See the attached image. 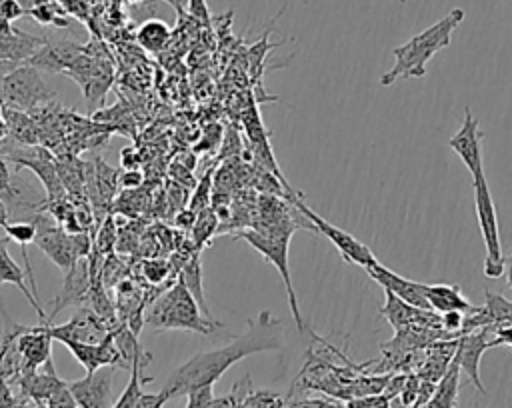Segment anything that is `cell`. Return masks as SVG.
<instances>
[{"label":"cell","instance_id":"obj_11","mask_svg":"<svg viewBox=\"0 0 512 408\" xmlns=\"http://www.w3.org/2000/svg\"><path fill=\"white\" fill-rule=\"evenodd\" d=\"M112 376L114 366H102L86 372L84 378L68 382L80 408H112Z\"/></svg>","mask_w":512,"mask_h":408},{"label":"cell","instance_id":"obj_20","mask_svg":"<svg viewBox=\"0 0 512 408\" xmlns=\"http://www.w3.org/2000/svg\"><path fill=\"white\" fill-rule=\"evenodd\" d=\"M424 296L430 310H434L436 314H444L450 310H460L468 314L474 310V304L468 302L458 284H424Z\"/></svg>","mask_w":512,"mask_h":408},{"label":"cell","instance_id":"obj_37","mask_svg":"<svg viewBox=\"0 0 512 408\" xmlns=\"http://www.w3.org/2000/svg\"><path fill=\"white\" fill-rule=\"evenodd\" d=\"M118 184L122 188H138L142 184V174L136 172V170H126L120 178H118Z\"/></svg>","mask_w":512,"mask_h":408},{"label":"cell","instance_id":"obj_9","mask_svg":"<svg viewBox=\"0 0 512 408\" xmlns=\"http://www.w3.org/2000/svg\"><path fill=\"white\" fill-rule=\"evenodd\" d=\"M46 42L48 38L44 36L26 34L14 28L10 22L0 20V74L28 62Z\"/></svg>","mask_w":512,"mask_h":408},{"label":"cell","instance_id":"obj_34","mask_svg":"<svg viewBox=\"0 0 512 408\" xmlns=\"http://www.w3.org/2000/svg\"><path fill=\"white\" fill-rule=\"evenodd\" d=\"M166 402H168V396H166L162 390L156 392V394H146V392H142V396H140L136 408H162Z\"/></svg>","mask_w":512,"mask_h":408},{"label":"cell","instance_id":"obj_23","mask_svg":"<svg viewBox=\"0 0 512 408\" xmlns=\"http://www.w3.org/2000/svg\"><path fill=\"white\" fill-rule=\"evenodd\" d=\"M146 364H148V362L142 360V362H136V364L132 366V370H130V380H128L124 392L120 394V398L114 402L112 408H136V404H138V400H140V396H142V384H146V382L152 380L150 376H142V370H144Z\"/></svg>","mask_w":512,"mask_h":408},{"label":"cell","instance_id":"obj_13","mask_svg":"<svg viewBox=\"0 0 512 408\" xmlns=\"http://www.w3.org/2000/svg\"><path fill=\"white\" fill-rule=\"evenodd\" d=\"M114 330H110L108 336L102 342L92 344V342L64 340L60 344H64L72 352V356L84 366L86 372H94L102 366H114V368L120 366V368H124L122 354H120V350L116 348V342H114Z\"/></svg>","mask_w":512,"mask_h":408},{"label":"cell","instance_id":"obj_18","mask_svg":"<svg viewBox=\"0 0 512 408\" xmlns=\"http://www.w3.org/2000/svg\"><path fill=\"white\" fill-rule=\"evenodd\" d=\"M90 266H88V256L80 258L68 272L64 278V286L58 294V298L54 300V308H52V316H56L62 308L70 306V304H78L84 298H88L90 292Z\"/></svg>","mask_w":512,"mask_h":408},{"label":"cell","instance_id":"obj_44","mask_svg":"<svg viewBox=\"0 0 512 408\" xmlns=\"http://www.w3.org/2000/svg\"><path fill=\"white\" fill-rule=\"evenodd\" d=\"M56 2H60V4H62V6H64V4H68V2H70V0H56Z\"/></svg>","mask_w":512,"mask_h":408},{"label":"cell","instance_id":"obj_43","mask_svg":"<svg viewBox=\"0 0 512 408\" xmlns=\"http://www.w3.org/2000/svg\"><path fill=\"white\" fill-rule=\"evenodd\" d=\"M164 2H168L178 14H182V10H184V6H186V0H164Z\"/></svg>","mask_w":512,"mask_h":408},{"label":"cell","instance_id":"obj_10","mask_svg":"<svg viewBox=\"0 0 512 408\" xmlns=\"http://www.w3.org/2000/svg\"><path fill=\"white\" fill-rule=\"evenodd\" d=\"M106 320L100 318L92 308H80L68 322L64 324H58V326H52V324H44L46 326V332L58 340V342H64V340H78V342H102L110 330L108 324H104Z\"/></svg>","mask_w":512,"mask_h":408},{"label":"cell","instance_id":"obj_33","mask_svg":"<svg viewBox=\"0 0 512 408\" xmlns=\"http://www.w3.org/2000/svg\"><path fill=\"white\" fill-rule=\"evenodd\" d=\"M166 272H168V266L162 260H150L144 264V276L152 282H160L166 276Z\"/></svg>","mask_w":512,"mask_h":408},{"label":"cell","instance_id":"obj_19","mask_svg":"<svg viewBox=\"0 0 512 408\" xmlns=\"http://www.w3.org/2000/svg\"><path fill=\"white\" fill-rule=\"evenodd\" d=\"M24 276H26V272L12 260V256H10L8 248H6V238H0V286H2V284H14V286L26 296V300L30 302V306L34 308V312L38 314L40 322H46V314H44V310H42L38 298L34 296L32 288H28ZM4 310H6V308H4V300H2V296H0V312H4Z\"/></svg>","mask_w":512,"mask_h":408},{"label":"cell","instance_id":"obj_29","mask_svg":"<svg viewBox=\"0 0 512 408\" xmlns=\"http://www.w3.org/2000/svg\"><path fill=\"white\" fill-rule=\"evenodd\" d=\"M184 396H186V408H210L214 402L212 384L190 388Z\"/></svg>","mask_w":512,"mask_h":408},{"label":"cell","instance_id":"obj_38","mask_svg":"<svg viewBox=\"0 0 512 408\" xmlns=\"http://www.w3.org/2000/svg\"><path fill=\"white\" fill-rule=\"evenodd\" d=\"M496 346L512 348V324L496 326Z\"/></svg>","mask_w":512,"mask_h":408},{"label":"cell","instance_id":"obj_24","mask_svg":"<svg viewBox=\"0 0 512 408\" xmlns=\"http://www.w3.org/2000/svg\"><path fill=\"white\" fill-rule=\"evenodd\" d=\"M4 118L8 120L10 136H14V140H18L20 144H28V146L36 144V126L24 112L4 108Z\"/></svg>","mask_w":512,"mask_h":408},{"label":"cell","instance_id":"obj_17","mask_svg":"<svg viewBox=\"0 0 512 408\" xmlns=\"http://www.w3.org/2000/svg\"><path fill=\"white\" fill-rule=\"evenodd\" d=\"M508 324H512V300L492 290H486L484 306L482 308L474 306V310L466 314L462 334L482 326H508Z\"/></svg>","mask_w":512,"mask_h":408},{"label":"cell","instance_id":"obj_16","mask_svg":"<svg viewBox=\"0 0 512 408\" xmlns=\"http://www.w3.org/2000/svg\"><path fill=\"white\" fill-rule=\"evenodd\" d=\"M368 276L378 282L384 290H390L394 292L398 298L406 300L408 304L416 306V308H422V310H430L428 306V300L424 296V282H416V280H408L400 274H396L394 270L386 268L384 264L380 262H374L366 268Z\"/></svg>","mask_w":512,"mask_h":408},{"label":"cell","instance_id":"obj_3","mask_svg":"<svg viewBox=\"0 0 512 408\" xmlns=\"http://www.w3.org/2000/svg\"><path fill=\"white\" fill-rule=\"evenodd\" d=\"M144 324L154 332L190 330L198 334H210L222 326L202 312L182 278H178L152 302L150 308H146Z\"/></svg>","mask_w":512,"mask_h":408},{"label":"cell","instance_id":"obj_36","mask_svg":"<svg viewBox=\"0 0 512 408\" xmlns=\"http://www.w3.org/2000/svg\"><path fill=\"white\" fill-rule=\"evenodd\" d=\"M16 394L10 390V382L6 380V376L0 370V408H10L16 402Z\"/></svg>","mask_w":512,"mask_h":408},{"label":"cell","instance_id":"obj_46","mask_svg":"<svg viewBox=\"0 0 512 408\" xmlns=\"http://www.w3.org/2000/svg\"><path fill=\"white\" fill-rule=\"evenodd\" d=\"M130 2H132V4H134V2H140V0H130Z\"/></svg>","mask_w":512,"mask_h":408},{"label":"cell","instance_id":"obj_1","mask_svg":"<svg viewBox=\"0 0 512 408\" xmlns=\"http://www.w3.org/2000/svg\"><path fill=\"white\" fill-rule=\"evenodd\" d=\"M282 344L280 320H276L270 312H260L258 318L248 324L246 332L236 336L226 346L200 352L178 366L162 386V392L168 396V400H172L184 396L190 388L206 384L214 386V382H218L222 374L242 358L258 352L280 350Z\"/></svg>","mask_w":512,"mask_h":408},{"label":"cell","instance_id":"obj_12","mask_svg":"<svg viewBox=\"0 0 512 408\" xmlns=\"http://www.w3.org/2000/svg\"><path fill=\"white\" fill-rule=\"evenodd\" d=\"M482 138L484 134L480 132V122L472 114L470 108L464 110V120L458 128V132L448 140V148L458 154L470 176L482 172Z\"/></svg>","mask_w":512,"mask_h":408},{"label":"cell","instance_id":"obj_41","mask_svg":"<svg viewBox=\"0 0 512 408\" xmlns=\"http://www.w3.org/2000/svg\"><path fill=\"white\" fill-rule=\"evenodd\" d=\"M10 222V210L6 206V202L0 198V228H4Z\"/></svg>","mask_w":512,"mask_h":408},{"label":"cell","instance_id":"obj_25","mask_svg":"<svg viewBox=\"0 0 512 408\" xmlns=\"http://www.w3.org/2000/svg\"><path fill=\"white\" fill-rule=\"evenodd\" d=\"M458 374H460V368H458L456 360H452L450 370H448V374H444L428 408H454L456 390H458Z\"/></svg>","mask_w":512,"mask_h":408},{"label":"cell","instance_id":"obj_39","mask_svg":"<svg viewBox=\"0 0 512 408\" xmlns=\"http://www.w3.org/2000/svg\"><path fill=\"white\" fill-rule=\"evenodd\" d=\"M196 216L198 212L186 208V210H180L178 216H176V226H186V228H192L194 222H196Z\"/></svg>","mask_w":512,"mask_h":408},{"label":"cell","instance_id":"obj_31","mask_svg":"<svg viewBox=\"0 0 512 408\" xmlns=\"http://www.w3.org/2000/svg\"><path fill=\"white\" fill-rule=\"evenodd\" d=\"M12 186H14V180H12L10 170H8V160H6V154L0 148V198L2 200L8 196Z\"/></svg>","mask_w":512,"mask_h":408},{"label":"cell","instance_id":"obj_27","mask_svg":"<svg viewBox=\"0 0 512 408\" xmlns=\"http://www.w3.org/2000/svg\"><path fill=\"white\" fill-rule=\"evenodd\" d=\"M216 226H218V216L216 212L204 208L198 212L196 216V222L192 226V236H194V244L196 248H200L206 240L212 238V234L216 232Z\"/></svg>","mask_w":512,"mask_h":408},{"label":"cell","instance_id":"obj_8","mask_svg":"<svg viewBox=\"0 0 512 408\" xmlns=\"http://www.w3.org/2000/svg\"><path fill=\"white\" fill-rule=\"evenodd\" d=\"M496 346V326H482L470 332L460 334L458 348L454 354V360L460 368V374H464L476 390L486 394V388L480 380V358L488 348Z\"/></svg>","mask_w":512,"mask_h":408},{"label":"cell","instance_id":"obj_15","mask_svg":"<svg viewBox=\"0 0 512 408\" xmlns=\"http://www.w3.org/2000/svg\"><path fill=\"white\" fill-rule=\"evenodd\" d=\"M8 160L18 164V168L32 170L40 178V182H42V186L46 190V202L66 198V188H64V184L60 180L56 160L48 152L36 150V154H22V156L8 154Z\"/></svg>","mask_w":512,"mask_h":408},{"label":"cell","instance_id":"obj_30","mask_svg":"<svg viewBox=\"0 0 512 408\" xmlns=\"http://www.w3.org/2000/svg\"><path fill=\"white\" fill-rule=\"evenodd\" d=\"M210 186H212V170H208V172L204 174V178L200 180V184H198V188H196V192H194V196H192V200H190V210L200 212V210L208 208Z\"/></svg>","mask_w":512,"mask_h":408},{"label":"cell","instance_id":"obj_21","mask_svg":"<svg viewBox=\"0 0 512 408\" xmlns=\"http://www.w3.org/2000/svg\"><path fill=\"white\" fill-rule=\"evenodd\" d=\"M136 40L138 44L146 50V52H162L164 46L170 40V28L166 22L158 20V18H150L146 20L138 32H136Z\"/></svg>","mask_w":512,"mask_h":408},{"label":"cell","instance_id":"obj_7","mask_svg":"<svg viewBox=\"0 0 512 408\" xmlns=\"http://www.w3.org/2000/svg\"><path fill=\"white\" fill-rule=\"evenodd\" d=\"M288 202L312 224L314 232L322 234L324 238H328V240L334 244V248L340 252V256H342L346 262L356 264V266H360V268H364V270H366L370 264L378 262V258L374 256V252H372L364 242H360V240H358L356 236H352L350 232H346V230H342V228L330 224V222L324 220L322 216H318L312 208L306 206V202L300 198V194L292 196Z\"/></svg>","mask_w":512,"mask_h":408},{"label":"cell","instance_id":"obj_35","mask_svg":"<svg viewBox=\"0 0 512 408\" xmlns=\"http://www.w3.org/2000/svg\"><path fill=\"white\" fill-rule=\"evenodd\" d=\"M286 408H340V406L322 398H304V400L290 402Z\"/></svg>","mask_w":512,"mask_h":408},{"label":"cell","instance_id":"obj_28","mask_svg":"<svg viewBox=\"0 0 512 408\" xmlns=\"http://www.w3.org/2000/svg\"><path fill=\"white\" fill-rule=\"evenodd\" d=\"M36 408H80L72 390H70V384L64 382L46 402H42L40 406Z\"/></svg>","mask_w":512,"mask_h":408},{"label":"cell","instance_id":"obj_14","mask_svg":"<svg viewBox=\"0 0 512 408\" xmlns=\"http://www.w3.org/2000/svg\"><path fill=\"white\" fill-rule=\"evenodd\" d=\"M46 322L38 324V326H24V330L18 334L16 338V346H18V354L22 360V372L30 374L40 370L50 358V346H52V336L46 332Z\"/></svg>","mask_w":512,"mask_h":408},{"label":"cell","instance_id":"obj_2","mask_svg":"<svg viewBox=\"0 0 512 408\" xmlns=\"http://www.w3.org/2000/svg\"><path fill=\"white\" fill-rule=\"evenodd\" d=\"M464 18H466V12L462 8H452L446 16H442L438 22H434L426 30L414 34L408 42L394 46L392 48L394 64L380 76V84L392 86L398 80L426 76L428 60L440 50L450 46L452 34L462 24Z\"/></svg>","mask_w":512,"mask_h":408},{"label":"cell","instance_id":"obj_4","mask_svg":"<svg viewBox=\"0 0 512 408\" xmlns=\"http://www.w3.org/2000/svg\"><path fill=\"white\" fill-rule=\"evenodd\" d=\"M28 220L36 224V246L44 252L60 270L68 272L80 258H86L90 252V238L84 232L64 230L52 216L44 210L32 214Z\"/></svg>","mask_w":512,"mask_h":408},{"label":"cell","instance_id":"obj_22","mask_svg":"<svg viewBox=\"0 0 512 408\" xmlns=\"http://www.w3.org/2000/svg\"><path fill=\"white\" fill-rule=\"evenodd\" d=\"M26 14H30L38 24H44V26L50 24V26L66 28L70 24L66 16V8L54 0H40L30 8H26Z\"/></svg>","mask_w":512,"mask_h":408},{"label":"cell","instance_id":"obj_45","mask_svg":"<svg viewBox=\"0 0 512 408\" xmlns=\"http://www.w3.org/2000/svg\"><path fill=\"white\" fill-rule=\"evenodd\" d=\"M2 114H4V104L0 102V116H2Z\"/></svg>","mask_w":512,"mask_h":408},{"label":"cell","instance_id":"obj_6","mask_svg":"<svg viewBox=\"0 0 512 408\" xmlns=\"http://www.w3.org/2000/svg\"><path fill=\"white\" fill-rule=\"evenodd\" d=\"M54 98L56 92L44 82L40 70L30 62H22L0 74V102L4 108L26 112Z\"/></svg>","mask_w":512,"mask_h":408},{"label":"cell","instance_id":"obj_42","mask_svg":"<svg viewBox=\"0 0 512 408\" xmlns=\"http://www.w3.org/2000/svg\"><path fill=\"white\" fill-rule=\"evenodd\" d=\"M10 136V126L4 116H0V142H4Z\"/></svg>","mask_w":512,"mask_h":408},{"label":"cell","instance_id":"obj_26","mask_svg":"<svg viewBox=\"0 0 512 408\" xmlns=\"http://www.w3.org/2000/svg\"><path fill=\"white\" fill-rule=\"evenodd\" d=\"M202 268H200V260L196 258V256H192L186 264H184V268H182V274H180V278L184 280V284H186V288L192 292V296L196 298V302L200 304V308H202V312L206 314V316H210V310H208V304H206V298H204V290H202ZM212 318V316H210Z\"/></svg>","mask_w":512,"mask_h":408},{"label":"cell","instance_id":"obj_40","mask_svg":"<svg viewBox=\"0 0 512 408\" xmlns=\"http://www.w3.org/2000/svg\"><path fill=\"white\" fill-rule=\"evenodd\" d=\"M504 276H506L508 286L512 288V252L508 256H504Z\"/></svg>","mask_w":512,"mask_h":408},{"label":"cell","instance_id":"obj_32","mask_svg":"<svg viewBox=\"0 0 512 408\" xmlns=\"http://www.w3.org/2000/svg\"><path fill=\"white\" fill-rule=\"evenodd\" d=\"M186 10L200 22L208 24L210 22V10L206 0H186Z\"/></svg>","mask_w":512,"mask_h":408},{"label":"cell","instance_id":"obj_5","mask_svg":"<svg viewBox=\"0 0 512 408\" xmlns=\"http://www.w3.org/2000/svg\"><path fill=\"white\" fill-rule=\"evenodd\" d=\"M472 194H474L476 220H478V228H480L484 252H486L482 272L486 278H500L504 274V254L500 244L498 214H496V206H494L484 170L472 176Z\"/></svg>","mask_w":512,"mask_h":408}]
</instances>
